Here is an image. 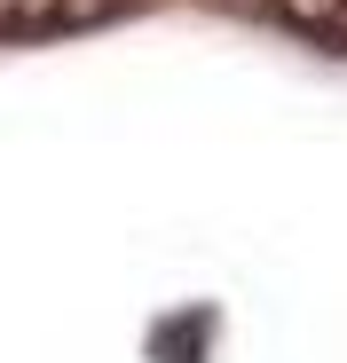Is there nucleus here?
I'll use <instances>...</instances> for the list:
<instances>
[{
    "mask_svg": "<svg viewBox=\"0 0 347 363\" xmlns=\"http://www.w3.org/2000/svg\"><path fill=\"white\" fill-rule=\"evenodd\" d=\"M127 0H0V40H47V32H79L119 16Z\"/></svg>",
    "mask_w": 347,
    "mask_h": 363,
    "instance_id": "1",
    "label": "nucleus"
},
{
    "mask_svg": "<svg viewBox=\"0 0 347 363\" xmlns=\"http://www.w3.org/2000/svg\"><path fill=\"white\" fill-rule=\"evenodd\" d=\"M261 9H268L276 24L324 40V48H347V0H261Z\"/></svg>",
    "mask_w": 347,
    "mask_h": 363,
    "instance_id": "2",
    "label": "nucleus"
}]
</instances>
